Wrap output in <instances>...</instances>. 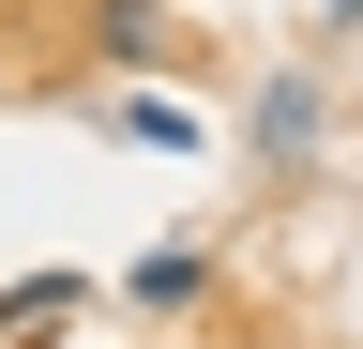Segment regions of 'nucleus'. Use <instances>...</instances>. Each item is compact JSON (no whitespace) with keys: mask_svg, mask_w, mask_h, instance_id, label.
Masks as SVG:
<instances>
[{"mask_svg":"<svg viewBox=\"0 0 363 349\" xmlns=\"http://www.w3.org/2000/svg\"><path fill=\"white\" fill-rule=\"evenodd\" d=\"M318 137H333V92H318V76H257V167L272 183H303Z\"/></svg>","mask_w":363,"mask_h":349,"instance_id":"f257e3e1","label":"nucleus"},{"mask_svg":"<svg viewBox=\"0 0 363 349\" xmlns=\"http://www.w3.org/2000/svg\"><path fill=\"white\" fill-rule=\"evenodd\" d=\"M121 304H136V319H197V304H212V243H152L121 274Z\"/></svg>","mask_w":363,"mask_h":349,"instance_id":"f03ea898","label":"nucleus"},{"mask_svg":"<svg viewBox=\"0 0 363 349\" xmlns=\"http://www.w3.org/2000/svg\"><path fill=\"white\" fill-rule=\"evenodd\" d=\"M76 304H91V274H16L0 289V334H45V319H76Z\"/></svg>","mask_w":363,"mask_h":349,"instance_id":"7ed1b4c3","label":"nucleus"},{"mask_svg":"<svg viewBox=\"0 0 363 349\" xmlns=\"http://www.w3.org/2000/svg\"><path fill=\"white\" fill-rule=\"evenodd\" d=\"M167 46H182V31H167V16H152V0H106V61H121V76H152V61H167Z\"/></svg>","mask_w":363,"mask_h":349,"instance_id":"20e7f679","label":"nucleus"},{"mask_svg":"<svg viewBox=\"0 0 363 349\" xmlns=\"http://www.w3.org/2000/svg\"><path fill=\"white\" fill-rule=\"evenodd\" d=\"M318 16H333V31H363V0H318Z\"/></svg>","mask_w":363,"mask_h":349,"instance_id":"39448f33","label":"nucleus"},{"mask_svg":"<svg viewBox=\"0 0 363 349\" xmlns=\"http://www.w3.org/2000/svg\"><path fill=\"white\" fill-rule=\"evenodd\" d=\"M0 349H45V334H0Z\"/></svg>","mask_w":363,"mask_h":349,"instance_id":"423d86ee","label":"nucleus"}]
</instances>
